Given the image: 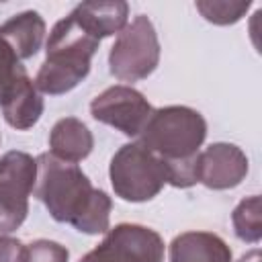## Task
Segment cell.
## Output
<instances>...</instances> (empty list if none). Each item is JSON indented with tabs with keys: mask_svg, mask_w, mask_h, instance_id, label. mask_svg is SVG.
<instances>
[{
	"mask_svg": "<svg viewBox=\"0 0 262 262\" xmlns=\"http://www.w3.org/2000/svg\"><path fill=\"white\" fill-rule=\"evenodd\" d=\"M0 35L14 49L18 59L33 57L45 39V20L35 10H25L0 25Z\"/></svg>",
	"mask_w": 262,
	"mask_h": 262,
	"instance_id": "obj_13",
	"label": "cell"
},
{
	"mask_svg": "<svg viewBox=\"0 0 262 262\" xmlns=\"http://www.w3.org/2000/svg\"><path fill=\"white\" fill-rule=\"evenodd\" d=\"M164 239L158 231L137 225L119 223L106 229L102 242L84 254L78 262H162Z\"/></svg>",
	"mask_w": 262,
	"mask_h": 262,
	"instance_id": "obj_7",
	"label": "cell"
},
{
	"mask_svg": "<svg viewBox=\"0 0 262 262\" xmlns=\"http://www.w3.org/2000/svg\"><path fill=\"white\" fill-rule=\"evenodd\" d=\"M233 231L242 242L258 244L262 239V201L258 194L246 196L231 213Z\"/></svg>",
	"mask_w": 262,
	"mask_h": 262,
	"instance_id": "obj_15",
	"label": "cell"
},
{
	"mask_svg": "<svg viewBox=\"0 0 262 262\" xmlns=\"http://www.w3.org/2000/svg\"><path fill=\"white\" fill-rule=\"evenodd\" d=\"M76 16L102 41L104 37L119 35V31L127 25L129 4L115 0V2H82L74 8Z\"/></svg>",
	"mask_w": 262,
	"mask_h": 262,
	"instance_id": "obj_14",
	"label": "cell"
},
{
	"mask_svg": "<svg viewBox=\"0 0 262 262\" xmlns=\"http://www.w3.org/2000/svg\"><path fill=\"white\" fill-rule=\"evenodd\" d=\"M237 262H262V254H260V250H258V248H254V250L246 252Z\"/></svg>",
	"mask_w": 262,
	"mask_h": 262,
	"instance_id": "obj_20",
	"label": "cell"
},
{
	"mask_svg": "<svg viewBox=\"0 0 262 262\" xmlns=\"http://www.w3.org/2000/svg\"><path fill=\"white\" fill-rule=\"evenodd\" d=\"M70 252L66 246L51 239H35L27 246V262H68Z\"/></svg>",
	"mask_w": 262,
	"mask_h": 262,
	"instance_id": "obj_18",
	"label": "cell"
},
{
	"mask_svg": "<svg viewBox=\"0 0 262 262\" xmlns=\"http://www.w3.org/2000/svg\"><path fill=\"white\" fill-rule=\"evenodd\" d=\"M35 196L45 205L47 213L57 223H70L80 233H106L111 223V196L94 188L90 178L78 164L63 162L53 154L37 158Z\"/></svg>",
	"mask_w": 262,
	"mask_h": 262,
	"instance_id": "obj_1",
	"label": "cell"
},
{
	"mask_svg": "<svg viewBox=\"0 0 262 262\" xmlns=\"http://www.w3.org/2000/svg\"><path fill=\"white\" fill-rule=\"evenodd\" d=\"M25 74H27V70H25V66H20L18 55L6 43V39L0 35V104L4 102L8 92L14 88L18 78Z\"/></svg>",
	"mask_w": 262,
	"mask_h": 262,
	"instance_id": "obj_17",
	"label": "cell"
},
{
	"mask_svg": "<svg viewBox=\"0 0 262 262\" xmlns=\"http://www.w3.org/2000/svg\"><path fill=\"white\" fill-rule=\"evenodd\" d=\"M98 45L100 39L74 10L57 20L45 43V59L35 78L37 90L51 96L74 90L88 76Z\"/></svg>",
	"mask_w": 262,
	"mask_h": 262,
	"instance_id": "obj_3",
	"label": "cell"
},
{
	"mask_svg": "<svg viewBox=\"0 0 262 262\" xmlns=\"http://www.w3.org/2000/svg\"><path fill=\"white\" fill-rule=\"evenodd\" d=\"M49 147H51L49 154H53L55 158L70 164H78L90 156L94 147V137L80 119L63 117L51 127Z\"/></svg>",
	"mask_w": 262,
	"mask_h": 262,
	"instance_id": "obj_12",
	"label": "cell"
},
{
	"mask_svg": "<svg viewBox=\"0 0 262 262\" xmlns=\"http://www.w3.org/2000/svg\"><path fill=\"white\" fill-rule=\"evenodd\" d=\"M194 6L203 14V18L213 25H233L248 12L252 2L250 0H199Z\"/></svg>",
	"mask_w": 262,
	"mask_h": 262,
	"instance_id": "obj_16",
	"label": "cell"
},
{
	"mask_svg": "<svg viewBox=\"0 0 262 262\" xmlns=\"http://www.w3.org/2000/svg\"><path fill=\"white\" fill-rule=\"evenodd\" d=\"M154 106L147 98L125 84H117L100 92L90 102V115L94 121L115 127L127 137H137L149 121Z\"/></svg>",
	"mask_w": 262,
	"mask_h": 262,
	"instance_id": "obj_8",
	"label": "cell"
},
{
	"mask_svg": "<svg viewBox=\"0 0 262 262\" xmlns=\"http://www.w3.org/2000/svg\"><path fill=\"white\" fill-rule=\"evenodd\" d=\"M35 182L37 160L33 156L12 149L0 158V233H10L23 225Z\"/></svg>",
	"mask_w": 262,
	"mask_h": 262,
	"instance_id": "obj_6",
	"label": "cell"
},
{
	"mask_svg": "<svg viewBox=\"0 0 262 262\" xmlns=\"http://www.w3.org/2000/svg\"><path fill=\"white\" fill-rule=\"evenodd\" d=\"M137 137L164 162L170 186L188 188L196 184L199 147L207 137V121L199 111L182 104L154 108Z\"/></svg>",
	"mask_w": 262,
	"mask_h": 262,
	"instance_id": "obj_2",
	"label": "cell"
},
{
	"mask_svg": "<svg viewBox=\"0 0 262 262\" xmlns=\"http://www.w3.org/2000/svg\"><path fill=\"white\" fill-rule=\"evenodd\" d=\"M250 162L242 147L225 141L211 143L196 158V182L213 190L235 188L248 174Z\"/></svg>",
	"mask_w": 262,
	"mask_h": 262,
	"instance_id": "obj_9",
	"label": "cell"
},
{
	"mask_svg": "<svg viewBox=\"0 0 262 262\" xmlns=\"http://www.w3.org/2000/svg\"><path fill=\"white\" fill-rule=\"evenodd\" d=\"M170 262H231V248L211 231H184L170 242Z\"/></svg>",
	"mask_w": 262,
	"mask_h": 262,
	"instance_id": "obj_10",
	"label": "cell"
},
{
	"mask_svg": "<svg viewBox=\"0 0 262 262\" xmlns=\"http://www.w3.org/2000/svg\"><path fill=\"white\" fill-rule=\"evenodd\" d=\"M0 108H2L4 121L10 127L18 131H27L41 119L45 104H43L41 92L37 90L35 82L29 78V74H25L18 78L14 88L8 92Z\"/></svg>",
	"mask_w": 262,
	"mask_h": 262,
	"instance_id": "obj_11",
	"label": "cell"
},
{
	"mask_svg": "<svg viewBox=\"0 0 262 262\" xmlns=\"http://www.w3.org/2000/svg\"><path fill=\"white\" fill-rule=\"evenodd\" d=\"M108 178L115 194L129 203L151 201L164 184H168L164 162L139 141L125 143L115 151L108 166Z\"/></svg>",
	"mask_w": 262,
	"mask_h": 262,
	"instance_id": "obj_4",
	"label": "cell"
},
{
	"mask_svg": "<svg viewBox=\"0 0 262 262\" xmlns=\"http://www.w3.org/2000/svg\"><path fill=\"white\" fill-rule=\"evenodd\" d=\"M0 262H27V246L20 239L0 235Z\"/></svg>",
	"mask_w": 262,
	"mask_h": 262,
	"instance_id": "obj_19",
	"label": "cell"
},
{
	"mask_svg": "<svg viewBox=\"0 0 262 262\" xmlns=\"http://www.w3.org/2000/svg\"><path fill=\"white\" fill-rule=\"evenodd\" d=\"M160 63V41L154 23L137 14L127 23L108 53V70L121 82L145 80Z\"/></svg>",
	"mask_w": 262,
	"mask_h": 262,
	"instance_id": "obj_5",
	"label": "cell"
}]
</instances>
